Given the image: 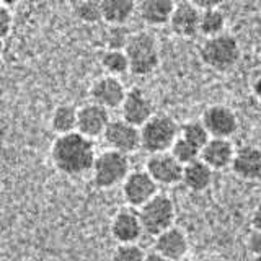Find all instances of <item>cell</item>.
Here are the masks:
<instances>
[{
  "mask_svg": "<svg viewBox=\"0 0 261 261\" xmlns=\"http://www.w3.org/2000/svg\"><path fill=\"white\" fill-rule=\"evenodd\" d=\"M130 73L147 77L160 65V44L150 31H136L130 35L126 46Z\"/></svg>",
  "mask_w": 261,
  "mask_h": 261,
  "instance_id": "cell-3",
  "label": "cell"
},
{
  "mask_svg": "<svg viewBox=\"0 0 261 261\" xmlns=\"http://www.w3.org/2000/svg\"><path fill=\"white\" fill-rule=\"evenodd\" d=\"M130 160L127 155L106 149L96 155L92 168V183L98 190H113L122 186L130 175Z\"/></svg>",
  "mask_w": 261,
  "mask_h": 261,
  "instance_id": "cell-4",
  "label": "cell"
},
{
  "mask_svg": "<svg viewBox=\"0 0 261 261\" xmlns=\"http://www.w3.org/2000/svg\"><path fill=\"white\" fill-rule=\"evenodd\" d=\"M103 141L108 145L110 150L119 152L122 155H133L139 149H142V137L141 129L129 124L122 118L113 119L108 129L103 134Z\"/></svg>",
  "mask_w": 261,
  "mask_h": 261,
  "instance_id": "cell-7",
  "label": "cell"
},
{
  "mask_svg": "<svg viewBox=\"0 0 261 261\" xmlns=\"http://www.w3.org/2000/svg\"><path fill=\"white\" fill-rule=\"evenodd\" d=\"M111 121V114L106 108L92 101L85 103L79 108L77 133L93 141V139L103 137Z\"/></svg>",
  "mask_w": 261,
  "mask_h": 261,
  "instance_id": "cell-14",
  "label": "cell"
},
{
  "mask_svg": "<svg viewBox=\"0 0 261 261\" xmlns=\"http://www.w3.org/2000/svg\"><path fill=\"white\" fill-rule=\"evenodd\" d=\"M103 21L110 27H126L137 13V4L130 0H103Z\"/></svg>",
  "mask_w": 261,
  "mask_h": 261,
  "instance_id": "cell-20",
  "label": "cell"
},
{
  "mask_svg": "<svg viewBox=\"0 0 261 261\" xmlns=\"http://www.w3.org/2000/svg\"><path fill=\"white\" fill-rule=\"evenodd\" d=\"M201 62L216 72L232 70L242 59V46L232 33H224L214 38L204 39L199 46Z\"/></svg>",
  "mask_w": 261,
  "mask_h": 261,
  "instance_id": "cell-2",
  "label": "cell"
},
{
  "mask_svg": "<svg viewBox=\"0 0 261 261\" xmlns=\"http://www.w3.org/2000/svg\"><path fill=\"white\" fill-rule=\"evenodd\" d=\"M130 35L133 33H129L126 27H110V30L106 31V49L124 51Z\"/></svg>",
  "mask_w": 261,
  "mask_h": 261,
  "instance_id": "cell-29",
  "label": "cell"
},
{
  "mask_svg": "<svg viewBox=\"0 0 261 261\" xmlns=\"http://www.w3.org/2000/svg\"><path fill=\"white\" fill-rule=\"evenodd\" d=\"M141 137L142 149L149 155L170 152L179 137V126L170 114L157 113L141 127Z\"/></svg>",
  "mask_w": 261,
  "mask_h": 261,
  "instance_id": "cell-5",
  "label": "cell"
},
{
  "mask_svg": "<svg viewBox=\"0 0 261 261\" xmlns=\"http://www.w3.org/2000/svg\"><path fill=\"white\" fill-rule=\"evenodd\" d=\"M179 137L196 145L198 149H202V147L211 141L209 130L204 126V122L201 119H190L183 122V124L179 126Z\"/></svg>",
  "mask_w": 261,
  "mask_h": 261,
  "instance_id": "cell-25",
  "label": "cell"
},
{
  "mask_svg": "<svg viewBox=\"0 0 261 261\" xmlns=\"http://www.w3.org/2000/svg\"><path fill=\"white\" fill-rule=\"evenodd\" d=\"M155 105L152 96L145 90L133 87L127 90V95L124 98V103L121 106V118L127 121L129 124L141 129L155 116Z\"/></svg>",
  "mask_w": 261,
  "mask_h": 261,
  "instance_id": "cell-9",
  "label": "cell"
},
{
  "mask_svg": "<svg viewBox=\"0 0 261 261\" xmlns=\"http://www.w3.org/2000/svg\"><path fill=\"white\" fill-rule=\"evenodd\" d=\"M100 65L105 75L110 77H121L130 72L129 59L126 51H116V49H105L100 56Z\"/></svg>",
  "mask_w": 261,
  "mask_h": 261,
  "instance_id": "cell-23",
  "label": "cell"
},
{
  "mask_svg": "<svg viewBox=\"0 0 261 261\" xmlns=\"http://www.w3.org/2000/svg\"><path fill=\"white\" fill-rule=\"evenodd\" d=\"M147 173L159 186H176L183 183L185 167L170 152L153 153L147 157L145 168Z\"/></svg>",
  "mask_w": 261,
  "mask_h": 261,
  "instance_id": "cell-10",
  "label": "cell"
},
{
  "mask_svg": "<svg viewBox=\"0 0 261 261\" xmlns=\"http://www.w3.org/2000/svg\"><path fill=\"white\" fill-rule=\"evenodd\" d=\"M259 59H261V53H259Z\"/></svg>",
  "mask_w": 261,
  "mask_h": 261,
  "instance_id": "cell-38",
  "label": "cell"
},
{
  "mask_svg": "<svg viewBox=\"0 0 261 261\" xmlns=\"http://www.w3.org/2000/svg\"><path fill=\"white\" fill-rule=\"evenodd\" d=\"M201 261H224V259H220V258H216V256H207V258H202Z\"/></svg>",
  "mask_w": 261,
  "mask_h": 261,
  "instance_id": "cell-35",
  "label": "cell"
},
{
  "mask_svg": "<svg viewBox=\"0 0 261 261\" xmlns=\"http://www.w3.org/2000/svg\"><path fill=\"white\" fill-rule=\"evenodd\" d=\"M227 18L222 8H211V10L201 12V23H199V35L204 36V39L214 38L225 33Z\"/></svg>",
  "mask_w": 261,
  "mask_h": 261,
  "instance_id": "cell-24",
  "label": "cell"
},
{
  "mask_svg": "<svg viewBox=\"0 0 261 261\" xmlns=\"http://www.w3.org/2000/svg\"><path fill=\"white\" fill-rule=\"evenodd\" d=\"M147 253L139 243L129 245H116L113 250L111 261H145Z\"/></svg>",
  "mask_w": 261,
  "mask_h": 261,
  "instance_id": "cell-28",
  "label": "cell"
},
{
  "mask_svg": "<svg viewBox=\"0 0 261 261\" xmlns=\"http://www.w3.org/2000/svg\"><path fill=\"white\" fill-rule=\"evenodd\" d=\"M145 261H170V259H167V258H163V256L157 255V253H149V255H147V259H145Z\"/></svg>",
  "mask_w": 261,
  "mask_h": 261,
  "instance_id": "cell-34",
  "label": "cell"
},
{
  "mask_svg": "<svg viewBox=\"0 0 261 261\" xmlns=\"http://www.w3.org/2000/svg\"><path fill=\"white\" fill-rule=\"evenodd\" d=\"M170 153L173 155L183 167H188V165H191V163L201 160V149H198L196 145L190 144L181 137H178V141L171 147Z\"/></svg>",
  "mask_w": 261,
  "mask_h": 261,
  "instance_id": "cell-27",
  "label": "cell"
},
{
  "mask_svg": "<svg viewBox=\"0 0 261 261\" xmlns=\"http://www.w3.org/2000/svg\"><path fill=\"white\" fill-rule=\"evenodd\" d=\"M175 5L171 0H144L137 4V15L147 27H167L175 12Z\"/></svg>",
  "mask_w": 261,
  "mask_h": 261,
  "instance_id": "cell-19",
  "label": "cell"
},
{
  "mask_svg": "<svg viewBox=\"0 0 261 261\" xmlns=\"http://www.w3.org/2000/svg\"><path fill=\"white\" fill-rule=\"evenodd\" d=\"M251 90H253V95H255L258 100L261 101V70H258L255 73V77L251 80Z\"/></svg>",
  "mask_w": 261,
  "mask_h": 261,
  "instance_id": "cell-33",
  "label": "cell"
},
{
  "mask_svg": "<svg viewBox=\"0 0 261 261\" xmlns=\"http://www.w3.org/2000/svg\"><path fill=\"white\" fill-rule=\"evenodd\" d=\"M251 227L253 230L256 232H261V199L256 202V206L253 207V212H251Z\"/></svg>",
  "mask_w": 261,
  "mask_h": 261,
  "instance_id": "cell-32",
  "label": "cell"
},
{
  "mask_svg": "<svg viewBox=\"0 0 261 261\" xmlns=\"http://www.w3.org/2000/svg\"><path fill=\"white\" fill-rule=\"evenodd\" d=\"M232 171L240 179L261 183V149L258 145H242L237 149Z\"/></svg>",
  "mask_w": 261,
  "mask_h": 261,
  "instance_id": "cell-18",
  "label": "cell"
},
{
  "mask_svg": "<svg viewBox=\"0 0 261 261\" xmlns=\"http://www.w3.org/2000/svg\"><path fill=\"white\" fill-rule=\"evenodd\" d=\"M237 149L232 144L230 139H214L201 149V160L212 171H222L227 168H232Z\"/></svg>",
  "mask_w": 261,
  "mask_h": 261,
  "instance_id": "cell-17",
  "label": "cell"
},
{
  "mask_svg": "<svg viewBox=\"0 0 261 261\" xmlns=\"http://www.w3.org/2000/svg\"><path fill=\"white\" fill-rule=\"evenodd\" d=\"M13 31V10L5 0H0V39L7 41Z\"/></svg>",
  "mask_w": 261,
  "mask_h": 261,
  "instance_id": "cell-30",
  "label": "cell"
},
{
  "mask_svg": "<svg viewBox=\"0 0 261 261\" xmlns=\"http://www.w3.org/2000/svg\"><path fill=\"white\" fill-rule=\"evenodd\" d=\"M245 245H247V250L251 253V258L261 255V232L253 230L247 237V243H245Z\"/></svg>",
  "mask_w": 261,
  "mask_h": 261,
  "instance_id": "cell-31",
  "label": "cell"
},
{
  "mask_svg": "<svg viewBox=\"0 0 261 261\" xmlns=\"http://www.w3.org/2000/svg\"><path fill=\"white\" fill-rule=\"evenodd\" d=\"M258 147H259V149H261V137H259V141H258Z\"/></svg>",
  "mask_w": 261,
  "mask_h": 261,
  "instance_id": "cell-37",
  "label": "cell"
},
{
  "mask_svg": "<svg viewBox=\"0 0 261 261\" xmlns=\"http://www.w3.org/2000/svg\"><path fill=\"white\" fill-rule=\"evenodd\" d=\"M201 10L194 2H178L170 20V30L175 36L191 39L199 35Z\"/></svg>",
  "mask_w": 261,
  "mask_h": 261,
  "instance_id": "cell-16",
  "label": "cell"
},
{
  "mask_svg": "<svg viewBox=\"0 0 261 261\" xmlns=\"http://www.w3.org/2000/svg\"><path fill=\"white\" fill-rule=\"evenodd\" d=\"M96 155L93 141L79 133L57 136L49 149L54 168L69 178H82L92 173Z\"/></svg>",
  "mask_w": 261,
  "mask_h": 261,
  "instance_id": "cell-1",
  "label": "cell"
},
{
  "mask_svg": "<svg viewBox=\"0 0 261 261\" xmlns=\"http://www.w3.org/2000/svg\"><path fill=\"white\" fill-rule=\"evenodd\" d=\"M201 121L207 127L211 137L230 139L239 130V118L230 106L216 103L202 111Z\"/></svg>",
  "mask_w": 261,
  "mask_h": 261,
  "instance_id": "cell-11",
  "label": "cell"
},
{
  "mask_svg": "<svg viewBox=\"0 0 261 261\" xmlns=\"http://www.w3.org/2000/svg\"><path fill=\"white\" fill-rule=\"evenodd\" d=\"M88 95L92 103H96L108 111H111L118 108L121 110L122 103H124V98L127 95V90L124 84L121 82V79L101 75L92 84Z\"/></svg>",
  "mask_w": 261,
  "mask_h": 261,
  "instance_id": "cell-13",
  "label": "cell"
},
{
  "mask_svg": "<svg viewBox=\"0 0 261 261\" xmlns=\"http://www.w3.org/2000/svg\"><path fill=\"white\" fill-rule=\"evenodd\" d=\"M77 122H79V108L72 103H61L57 105L51 113L49 126L57 136H67L72 133H77Z\"/></svg>",
  "mask_w": 261,
  "mask_h": 261,
  "instance_id": "cell-21",
  "label": "cell"
},
{
  "mask_svg": "<svg viewBox=\"0 0 261 261\" xmlns=\"http://www.w3.org/2000/svg\"><path fill=\"white\" fill-rule=\"evenodd\" d=\"M142 228L145 235L159 237L167 232L168 228L175 227L176 220V207L173 199L165 193H159L153 199L139 209Z\"/></svg>",
  "mask_w": 261,
  "mask_h": 261,
  "instance_id": "cell-6",
  "label": "cell"
},
{
  "mask_svg": "<svg viewBox=\"0 0 261 261\" xmlns=\"http://www.w3.org/2000/svg\"><path fill=\"white\" fill-rule=\"evenodd\" d=\"M190 251V239L179 227H171L167 232L155 237L153 253L170 261H183Z\"/></svg>",
  "mask_w": 261,
  "mask_h": 261,
  "instance_id": "cell-15",
  "label": "cell"
},
{
  "mask_svg": "<svg viewBox=\"0 0 261 261\" xmlns=\"http://www.w3.org/2000/svg\"><path fill=\"white\" fill-rule=\"evenodd\" d=\"M251 261H261V255H258V256H253V258H251Z\"/></svg>",
  "mask_w": 261,
  "mask_h": 261,
  "instance_id": "cell-36",
  "label": "cell"
},
{
  "mask_svg": "<svg viewBox=\"0 0 261 261\" xmlns=\"http://www.w3.org/2000/svg\"><path fill=\"white\" fill-rule=\"evenodd\" d=\"M110 233L111 239L118 245L137 243L144 235L139 211L127 206L116 211V214L113 216L110 222Z\"/></svg>",
  "mask_w": 261,
  "mask_h": 261,
  "instance_id": "cell-12",
  "label": "cell"
},
{
  "mask_svg": "<svg viewBox=\"0 0 261 261\" xmlns=\"http://www.w3.org/2000/svg\"><path fill=\"white\" fill-rule=\"evenodd\" d=\"M121 191L127 207L139 211L159 194V185L145 170H133L126 181L122 183Z\"/></svg>",
  "mask_w": 261,
  "mask_h": 261,
  "instance_id": "cell-8",
  "label": "cell"
},
{
  "mask_svg": "<svg viewBox=\"0 0 261 261\" xmlns=\"http://www.w3.org/2000/svg\"><path fill=\"white\" fill-rule=\"evenodd\" d=\"M214 181V171H212L202 160H198L191 165L185 167L183 171V185L191 193L207 191Z\"/></svg>",
  "mask_w": 261,
  "mask_h": 261,
  "instance_id": "cell-22",
  "label": "cell"
},
{
  "mask_svg": "<svg viewBox=\"0 0 261 261\" xmlns=\"http://www.w3.org/2000/svg\"><path fill=\"white\" fill-rule=\"evenodd\" d=\"M73 15L85 24H96L103 21V5L96 0H84L73 5Z\"/></svg>",
  "mask_w": 261,
  "mask_h": 261,
  "instance_id": "cell-26",
  "label": "cell"
}]
</instances>
